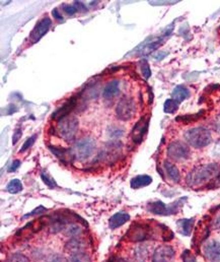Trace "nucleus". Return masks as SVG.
I'll list each match as a JSON object with an SVG mask.
<instances>
[{
    "label": "nucleus",
    "mask_w": 220,
    "mask_h": 262,
    "mask_svg": "<svg viewBox=\"0 0 220 262\" xmlns=\"http://www.w3.org/2000/svg\"><path fill=\"white\" fill-rule=\"evenodd\" d=\"M220 167L218 164H206L200 165L188 174L186 182L190 187H199L205 185L214 177L218 176Z\"/></svg>",
    "instance_id": "nucleus-1"
},
{
    "label": "nucleus",
    "mask_w": 220,
    "mask_h": 262,
    "mask_svg": "<svg viewBox=\"0 0 220 262\" xmlns=\"http://www.w3.org/2000/svg\"><path fill=\"white\" fill-rule=\"evenodd\" d=\"M185 141L195 148H202L209 146L212 141V135L209 129L205 127H194L189 129L184 134Z\"/></svg>",
    "instance_id": "nucleus-2"
},
{
    "label": "nucleus",
    "mask_w": 220,
    "mask_h": 262,
    "mask_svg": "<svg viewBox=\"0 0 220 262\" xmlns=\"http://www.w3.org/2000/svg\"><path fill=\"white\" fill-rule=\"evenodd\" d=\"M154 237V229L147 223L136 222L132 224L126 233V239L132 243L143 242Z\"/></svg>",
    "instance_id": "nucleus-3"
},
{
    "label": "nucleus",
    "mask_w": 220,
    "mask_h": 262,
    "mask_svg": "<svg viewBox=\"0 0 220 262\" xmlns=\"http://www.w3.org/2000/svg\"><path fill=\"white\" fill-rule=\"evenodd\" d=\"M80 122L74 116H66L58 120L57 131L61 138L65 142H71L77 134Z\"/></svg>",
    "instance_id": "nucleus-4"
},
{
    "label": "nucleus",
    "mask_w": 220,
    "mask_h": 262,
    "mask_svg": "<svg viewBox=\"0 0 220 262\" xmlns=\"http://www.w3.org/2000/svg\"><path fill=\"white\" fill-rule=\"evenodd\" d=\"M94 149H96V141L89 136L82 137L74 145L73 151L75 159L83 162L92 156Z\"/></svg>",
    "instance_id": "nucleus-5"
},
{
    "label": "nucleus",
    "mask_w": 220,
    "mask_h": 262,
    "mask_svg": "<svg viewBox=\"0 0 220 262\" xmlns=\"http://www.w3.org/2000/svg\"><path fill=\"white\" fill-rule=\"evenodd\" d=\"M172 29H174V27H172V25H171V26H169V28H167L165 30V33L162 36L148 38L145 42H143V44H141L139 46L138 49H137L138 50L137 54L138 55H148L151 52H153L154 50H156L161 45L164 44L165 40L171 34Z\"/></svg>",
    "instance_id": "nucleus-6"
},
{
    "label": "nucleus",
    "mask_w": 220,
    "mask_h": 262,
    "mask_svg": "<svg viewBox=\"0 0 220 262\" xmlns=\"http://www.w3.org/2000/svg\"><path fill=\"white\" fill-rule=\"evenodd\" d=\"M186 197L180 198L177 202L174 204H171L169 205L164 204L163 202H154L152 204H149L147 206L148 211L154 213V214H159V215H169V214H176L180 207L183 205V203L186 202Z\"/></svg>",
    "instance_id": "nucleus-7"
},
{
    "label": "nucleus",
    "mask_w": 220,
    "mask_h": 262,
    "mask_svg": "<svg viewBox=\"0 0 220 262\" xmlns=\"http://www.w3.org/2000/svg\"><path fill=\"white\" fill-rule=\"evenodd\" d=\"M136 113V105L131 97H123L116 107V115L122 121L131 120Z\"/></svg>",
    "instance_id": "nucleus-8"
},
{
    "label": "nucleus",
    "mask_w": 220,
    "mask_h": 262,
    "mask_svg": "<svg viewBox=\"0 0 220 262\" xmlns=\"http://www.w3.org/2000/svg\"><path fill=\"white\" fill-rule=\"evenodd\" d=\"M190 153L191 150L187 146V144L181 141L172 142L167 146V156L175 161L187 160L190 157Z\"/></svg>",
    "instance_id": "nucleus-9"
},
{
    "label": "nucleus",
    "mask_w": 220,
    "mask_h": 262,
    "mask_svg": "<svg viewBox=\"0 0 220 262\" xmlns=\"http://www.w3.org/2000/svg\"><path fill=\"white\" fill-rule=\"evenodd\" d=\"M51 26H52V21L50 18L48 17L43 18L40 22H38L34 29L30 32L29 34L30 42L33 44L39 42L47 33L49 32Z\"/></svg>",
    "instance_id": "nucleus-10"
},
{
    "label": "nucleus",
    "mask_w": 220,
    "mask_h": 262,
    "mask_svg": "<svg viewBox=\"0 0 220 262\" xmlns=\"http://www.w3.org/2000/svg\"><path fill=\"white\" fill-rule=\"evenodd\" d=\"M149 124V117H142L136 123L134 128L132 129V141L135 145H140L143 142L144 135L147 132Z\"/></svg>",
    "instance_id": "nucleus-11"
},
{
    "label": "nucleus",
    "mask_w": 220,
    "mask_h": 262,
    "mask_svg": "<svg viewBox=\"0 0 220 262\" xmlns=\"http://www.w3.org/2000/svg\"><path fill=\"white\" fill-rule=\"evenodd\" d=\"M175 254L176 252L171 246H159L152 254V262H169L174 259Z\"/></svg>",
    "instance_id": "nucleus-12"
},
{
    "label": "nucleus",
    "mask_w": 220,
    "mask_h": 262,
    "mask_svg": "<svg viewBox=\"0 0 220 262\" xmlns=\"http://www.w3.org/2000/svg\"><path fill=\"white\" fill-rule=\"evenodd\" d=\"M48 148L53 153V155L64 165H69L73 163L75 159L74 151L71 148H63V147H57L53 146H49Z\"/></svg>",
    "instance_id": "nucleus-13"
},
{
    "label": "nucleus",
    "mask_w": 220,
    "mask_h": 262,
    "mask_svg": "<svg viewBox=\"0 0 220 262\" xmlns=\"http://www.w3.org/2000/svg\"><path fill=\"white\" fill-rule=\"evenodd\" d=\"M209 235H210V229L208 224L203 220L200 221L195 229L194 239H193L194 247L198 248L199 246L209 237Z\"/></svg>",
    "instance_id": "nucleus-14"
},
{
    "label": "nucleus",
    "mask_w": 220,
    "mask_h": 262,
    "mask_svg": "<svg viewBox=\"0 0 220 262\" xmlns=\"http://www.w3.org/2000/svg\"><path fill=\"white\" fill-rule=\"evenodd\" d=\"M205 258L210 262H220V243L218 241H210L203 247Z\"/></svg>",
    "instance_id": "nucleus-15"
},
{
    "label": "nucleus",
    "mask_w": 220,
    "mask_h": 262,
    "mask_svg": "<svg viewBox=\"0 0 220 262\" xmlns=\"http://www.w3.org/2000/svg\"><path fill=\"white\" fill-rule=\"evenodd\" d=\"M77 102H78L77 97H72V98L68 99L65 104H63L61 107H59L58 109L52 114V119L60 120L61 118L69 116L70 112H72L76 108Z\"/></svg>",
    "instance_id": "nucleus-16"
},
{
    "label": "nucleus",
    "mask_w": 220,
    "mask_h": 262,
    "mask_svg": "<svg viewBox=\"0 0 220 262\" xmlns=\"http://www.w3.org/2000/svg\"><path fill=\"white\" fill-rule=\"evenodd\" d=\"M130 220V214L125 211H119L115 213L113 217L109 221V226L111 229L115 230L117 228L122 227Z\"/></svg>",
    "instance_id": "nucleus-17"
},
{
    "label": "nucleus",
    "mask_w": 220,
    "mask_h": 262,
    "mask_svg": "<svg viewBox=\"0 0 220 262\" xmlns=\"http://www.w3.org/2000/svg\"><path fill=\"white\" fill-rule=\"evenodd\" d=\"M120 92V82L118 80H114L106 85L103 90V97L106 100L113 99L119 95Z\"/></svg>",
    "instance_id": "nucleus-18"
},
{
    "label": "nucleus",
    "mask_w": 220,
    "mask_h": 262,
    "mask_svg": "<svg viewBox=\"0 0 220 262\" xmlns=\"http://www.w3.org/2000/svg\"><path fill=\"white\" fill-rule=\"evenodd\" d=\"M195 225V219H183L178 221L177 226L179 232L184 236H190L193 232V228Z\"/></svg>",
    "instance_id": "nucleus-19"
},
{
    "label": "nucleus",
    "mask_w": 220,
    "mask_h": 262,
    "mask_svg": "<svg viewBox=\"0 0 220 262\" xmlns=\"http://www.w3.org/2000/svg\"><path fill=\"white\" fill-rule=\"evenodd\" d=\"M65 248H66V250L70 251L71 253L82 252L86 248V244L81 238H72L69 242L66 243Z\"/></svg>",
    "instance_id": "nucleus-20"
},
{
    "label": "nucleus",
    "mask_w": 220,
    "mask_h": 262,
    "mask_svg": "<svg viewBox=\"0 0 220 262\" xmlns=\"http://www.w3.org/2000/svg\"><path fill=\"white\" fill-rule=\"evenodd\" d=\"M152 182V178L148 175H139L131 179V187L133 189H140L142 187H146Z\"/></svg>",
    "instance_id": "nucleus-21"
},
{
    "label": "nucleus",
    "mask_w": 220,
    "mask_h": 262,
    "mask_svg": "<svg viewBox=\"0 0 220 262\" xmlns=\"http://www.w3.org/2000/svg\"><path fill=\"white\" fill-rule=\"evenodd\" d=\"M164 168H165V170L167 174V176L174 181L176 183L180 182L181 180V174H180V171H179V169L174 165V164H171L170 162L168 161H165L164 163Z\"/></svg>",
    "instance_id": "nucleus-22"
},
{
    "label": "nucleus",
    "mask_w": 220,
    "mask_h": 262,
    "mask_svg": "<svg viewBox=\"0 0 220 262\" xmlns=\"http://www.w3.org/2000/svg\"><path fill=\"white\" fill-rule=\"evenodd\" d=\"M171 97L177 102L181 103L190 97V90H189L185 86H177L171 92Z\"/></svg>",
    "instance_id": "nucleus-23"
},
{
    "label": "nucleus",
    "mask_w": 220,
    "mask_h": 262,
    "mask_svg": "<svg viewBox=\"0 0 220 262\" xmlns=\"http://www.w3.org/2000/svg\"><path fill=\"white\" fill-rule=\"evenodd\" d=\"M24 189V186H23V183L21 182V180L19 179H13L11 180L6 186V190L7 192L11 193V194H17V193H20L22 192Z\"/></svg>",
    "instance_id": "nucleus-24"
},
{
    "label": "nucleus",
    "mask_w": 220,
    "mask_h": 262,
    "mask_svg": "<svg viewBox=\"0 0 220 262\" xmlns=\"http://www.w3.org/2000/svg\"><path fill=\"white\" fill-rule=\"evenodd\" d=\"M67 262H90V257L84 251L71 253Z\"/></svg>",
    "instance_id": "nucleus-25"
},
{
    "label": "nucleus",
    "mask_w": 220,
    "mask_h": 262,
    "mask_svg": "<svg viewBox=\"0 0 220 262\" xmlns=\"http://www.w3.org/2000/svg\"><path fill=\"white\" fill-rule=\"evenodd\" d=\"M82 233H83V231L82 227L75 224L70 225L69 228H67L65 231V235L69 238H78Z\"/></svg>",
    "instance_id": "nucleus-26"
},
{
    "label": "nucleus",
    "mask_w": 220,
    "mask_h": 262,
    "mask_svg": "<svg viewBox=\"0 0 220 262\" xmlns=\"http://www.w3.org/2000/svg\"><path fill=\"white\" fill-rule=\"evenodd\" d=\"M179 105H180V103L177 102L176 100L168 99L165 101V103L164 105V111L167 114L175 113L179 109Z\"/></svg>",
    "instance_id": "nucleus-27"
},
{
    "label": "nucleus",
    "mask_w": 220,
    "mask_h": 262,
    "mask_svg": "<svg viewBox=\"0 0 220 262\" xmlns=\"http://www.w3.org/2000/svg\"><path fill=\"white\" fill-rule=\"evenodd\" d=\"M41 178L42 180L44 181V183L47 185V186H48L49 188L53 189L55 187H58V185L55 181V179L48 173V172H42L41 173Z\"/></svg>",
    "instance_id": "nucleus-28"
},
{
    "label": "nucleus",
    "mask_w": 220,
    "mask_h": 262,
    "mask_svg": "<svg viewBox=\"0 0 220 262\" xmlns=\"http://www.w3.org/2000/svg\"><path fill=\"white\" fill-rule=\"evenodd\" d=\"M203 114H204V111H201V112H199L196 115H186V116L178 117L176 120L177 121H180V122H183V123H185V124H188V123H191V122L197 121L199 118L202 117Z\"/></svg>",
    "instance_id": "nucleus-29"
},
{
    "label": "nucleus",
    "mask_w": 220,
    "mask_h": 262,
    "mask_svg": "<svg viewBox=\"0 0 220 262\" xmlns=\"http://www.w3.org/2000/svg\"><path fill=\"white\" fill-rule=\"evenodd\" d=\"M148 250L146 247H137L135 249V259L138 262H144L147 258Z\"/></svg>",
    "instance_id": "nucleus-30"
},
{
    "label": "nucleus",
    "mask_w": 220,
    "mask_h": 262,
    "mask_svg": "<svg viewBox=\"0 0 220 262\" xmlns=\"http://www.w3.org/2000/svg\"><path fill=\"white\" fill-rule=\"evenodd\" d=\"M140 68H141V72H142L143 78L145 80H148L151 75V69L149 67V64L146 60H141L140 61Z\"/></svg>",
    "instance_id": "nucleus-31"
},
{
    "label": "nucleus",
    "mask_w": 220,
    "mask_h": 262,
    "mask_svg": "<svg viewBox=\"0 0 220 262\" xmlns=\"http://www.w3.org/2000/svg\"><path fill=\"white\" fill-rule=\"evenodd\" d=\"M6 262H29V259L22 253H14L7 258Z\"/></svg>",
    "instance_id": "nucleus-32"
},
{
    "label": "nucleus",
    "mask_w": 220,
    "mask_h": 262,
    "mask_svg": "<svg viewBox=\"0 0 220 262\" xmlns=\"http://www.w3.org/2000/svg\"><path fill=\"white\" fill-rule=\"evenodd\" d=\"M108 134L111 137L119 138V137H122L124 135V130L120 127H117V126H110L108 128Z\"/></svg>",
    "instance_id": "nucleus-33"
},
{
    "label": "nucleus",
    "mask_w": 220,
    "mask_h": 262,
    "mask_svg": "<svg viewBox=\"0 0 220 262\" xmlns=\"http://www.w3.org/2000/svg\"><path fill=\"white\" fill-rule=\"evenodd\" d=\"M161 229H162V238L164 241H169L174 238V234H172V232L167 227L161 225Z\"/></svg>",
    "instance_id": "nucleus-34"
},
{
    "label": "nucleus",
    "mask_w": 220,
    "mask_h": 262,
    "mask_svg": "<svg viewBox=\"0 0 220 262\" xmlns=\"http://www.w3.org/2000/svg\"><path fill=\"white\" fill-rule=\"evenodd\" d=\"M36 138H37V135H36V134H35V135H33V136L28 137V140L25 142V144L23 145L22 148L20 149V152H25L26 150H28V148H30V146L35 144V142H36Z\"/></svg>",
    "instance_id": "nucleus-35"
},
{
    "label": "nucleus",
    "mask_w": 220,
    "mask_h": 262,
    "mask_svg": "<svg viewBox=\"0 0 220 262\" xmlns=\"http://www.w3.org/2000/svg\"><path fill=\"white\" fill-rule=\"evenodd\" d=\"M183 262H197L195 255L190 250H185L182 254Z\"/></svg>",
    "instance_id": "nucleus-36"
},
{
    "label": "nucleus",
    "mask_w": 220,
    "mask_h": 262,
    "mask_svg": "<svg viewBox=\"0 0 220 262\" xmlns=\"http://www.w3.org/2000/svg\"><path fill=\"white\" fill-rule=\"evenodd\" d=\"M46 211H48V209H47L46 207H44L43 205H39L38 207H36L33 211H30L29 213L24 215V219H27V218H29V217H34V215H37V214H41V213H44Z\"/></svg>",
    "instance_id": "nucleus-37"
},
{
    "label": "nucleus",
    "mask_w": 220,
    "mask_h": 262,
    "mask_svg": "<svg viewBox=\"0 0 220 262\" xmlns=\"http://www.w3.org/2000/svg\"><path fill=\"white\" fill-rule=\"evenodd\" d=\"M62 8H63V10H64V12L67 13L68 15H73L77 12L76 7L74 5H71V4H63Z\"/></svg>",
    "instance_id": "nucleus-38"
},
{
    "label": "nucleus",
    "mask_w": 220,
    "mask_h": 262,
    "mask_svg": "<svg viewBox=\"0 0 220 262\" xmlns=\"http://www.w3.org/2000/svg\"><path fill=\"white\" fill-rule=\"evenodd\" d=\"M211 225H212V228H213L214 230H216V231H220V211L215 215V218H214V220L212 221Z\"/></svg>",
    "instance_id": "nucleus-39"
},
{
    "label": "nucleus",
    "mask_w": 220,
    "mask_h": 262,
    "mask_svg": "<svg viewBox=\"0 0 220 262\" xmlns=\"http://www.w3.org/2000/svg\"><path fill=\"white\" fill-rule=\"evenodd\" d=\"M20 166H21V161H20V160H14V161L12 162V164L10 165V167L8 168V172H9V173L15 172V171H17L18 169L20 168Z\"/></svg>",
    "instance_id": "nucleus-40"
},
{
    "label": "nucleus",
    "mask_w": 220,
    "mask_h": 262,
    "mask_svg": "<svg viewBox=\"0 0 220 262\" xmlns=\"http://www.w3.org/2000/svg\"><path fill=\"white\" fill-rule=\"evenodd\" d=\"M21 136H22V129H21V128H18L17 130L14 131V133H13V136H12V144H13V145L17 144V143L20 141Z\"/></svg>",
    "instance_id": "nucleus-41"
},
{
    "label": "nucleus",
    "mask_w": 220,
    "mask_h": 262,
    "mask_svg": "<svg viewBox=\"0 0 220 262\" xmlns=\"http://www.w3.org/2000/svg\"><path fill=\"white\" fill-rule=\"evenodd\" d=\"M73 5L76 7L77 11H80V10L86 11V7H85V5H84L82 2H80V1H74V4H73Z\"/></svg>",
    "instance_id": "nucleus-42"
},
{
    "label": "nucleus",
    "mask_w": 220,
    "mask_h": 262,
    "mask_svg": "<svg viewBox=\"0 0 220 262\" xmlns=\"http://www.w3.org/2000/svg\"><path fill=\"white\" fill-rule=\"evenodd\" d=\"M52 14H53V17L57 20V21H63V17H62V15L60 14V12H59V10L57 9V8H55V9H53V11H52Z\"/></svg>",
    "instance_id": "nucleus-43"
},
{
    "label": "nucleus",
    "mask_w": 220,
    "mask_h": 262,
    "mask_svg": "<svg viewBox=\"0 0 220 262\" xmlns=\"http://www.w3.org/2000/svg\"><path fill=\"white\" fill-rule=\"evenodd\" d=\"M168 55V53L167 52H160L159 54H157V55H155V59H157V60H163L165 57H166Z\"/></svg>",
    "instance_id": "nucleus-44"
},
{
    "label": "nucleus",
    "mask_w": 220,
    "mask_h": 262,
    "mask_svg": "<svg viewBox=\"0 0 220 262\" xmlns=\"http://www.w3.org/2000/svg\"><path fill=\"white\" fill-rule=\"evenodd\" d=\"M107 262H126L124 259H122V258H120V257H116V256H114V257H111V258H110Z\"/></svg>",
    "instance_id": "nucleus-45"
},
{
    "label": "nucleus",
    "mask_w": 220,
    "mask_h": 262,
    "mask_svg": "<svg viewBox=\"0 0 220 262\" xmlns=\"http://www.w3.org/2000/svg\"><path fill=\"white\" fill-rule=\"evenodd\" d=\"M215 126H216V130L218 131V133H220V116L218 117V119H217V121H216Z\"/></svg>",
    "instance_id": "nucleus-46"
},
{
    "label": "nucleus",
    "mask_w": 220,
    "mask_h": 262,
    "mask_svg": "<svg viewBox=\"0 0 220 262\" xmlns=\"http://www.w3.org/2000/svg\"><path fill=\"white\" fill-rule=\"evenodd\" d=\"M217 181L220 183V173L218 174V176H217Z\"/></svg>",
    "instance_id": "nucleus-47"
}]
</instances>
